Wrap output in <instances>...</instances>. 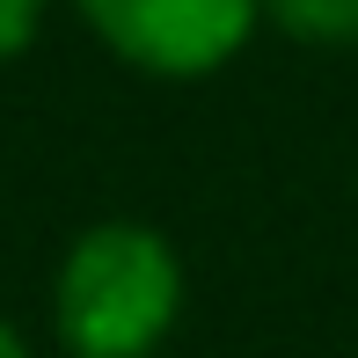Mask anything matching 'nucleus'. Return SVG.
I'll return each mask as SVG.
<instances>
[{
  "instance_id": "obj_1",
  "label": "nucleus",
  "mask_w": 358,
  "mask_h": 358,
  "mask_svg": "<svg viewBox=\"0 0 358 358\" xmlns=\"http://www.w3.org/2000/svg\"><path fill=\"white\" fill-rule=\"evenodd\" d=\"M183 307V264L139 220H103L66 249L52 292L59 344L73 358H154Z\"/></svg>"
},
{
  "instance_id": "obj_2",
  "label": "nucleus",
  "mask_w": 358,
  "mask_h": 358,
  "mask_svg": "<svg viewBox=\"0 0 358 358\" xmlns=\"http://www.w3.org/2000/svg\"><path fill=\"white\" fill-rule=\"evenodd\" d=\"M80 22L139 73L198 80L249 44L264 0H73Z\"/></svg>"
},
{
  "instance_id": "obj_3",
  "label": "nucleus",
  "mask_w": 358,
  "mask_h": 358,
  "mask_svg": "<svg viewBox=\"0 0 358 358\" xmlns=\"http://www.w3.org/2000/svg\"><path fill=\"white\" fill-rule=\"evenodd\" d=\"M271 22L307 44H358V0H264Z\"/></svg>"
},
{
  "instance_id": "obj_4",
  "label": "nucleus",
  "mask_w": 358,
  "mask_h": 358,
  "mask_svg": "<svg viewBox=\"0 0 358 358\" xmlns=\"http://www.w3.org/2000/svg\"><path fill=\"white\" fill-rule=\"evenodd\" d=\"M44 22V0H0V59L29 52V37H37Z\"/></svg>"
},
{
  "instance_id": "obj_5",
  "label": "nucleus",
  "mask_w": 358,
  "mask_h": 358,
  "mask_svg": "<svg viewBox=\"0 0 358 358\" xmlns=\"http://www.w3.org/2000/svg\"><path fill=\"white\" fill-rule=\"evenodd\" d=\"M0 358H29V351H22V336H15L8 322H0Z\"/></svg>"
}]
</instances>
